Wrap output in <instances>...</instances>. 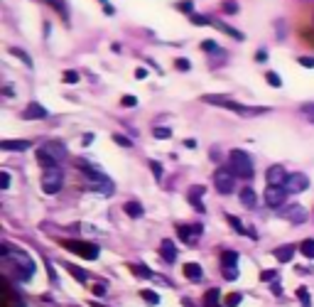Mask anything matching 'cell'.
<instances>
[{"instance_id": "cell-1", "label": "cell", "mask_w": 314, "mask_h": 307, "mask_svg": "<svg viewBox=\"0 0 314 307\" xmlns=\"http://www.w3.org/2000/svg\"><path fill=\"white\" fill-rule=\"evenodd\" d=\"M206 103H216V106H221V108H228V111H236L240 115H258V113H268L270 108H265V106H258V108H253V106H243L238 101H231V98L226 96H204Z\"/></svg>"}, {"instance_id": "cell-2", "label": "cell", "mask_w": 314, "mask_h": 307, "mask_svg": "<svg viewBox=\"0 0 314 307\" xmlns=\"http://www.w3.org/2000/svg\"><path fill=\"white\" fill-rule=\"evenodd\" d=\"M228 162H231V172H236V177H243V179L253 177V160L245 150H231Z\"/></svg>"}, {"instance_id": "cell-3", "label": "cell", "mask_w": 314, "mask_h": 307, "mask_svg": "<svg viewBox=\"0 0 314 307\" xmlns=\"http://www.w3.org/2000/svg\"><path fill=\"white\" fill-rule=\"evenodd\" d=\"M61 246L67 251H72L76 256L86 258V261H96L98 258V246L93 243H86V241H74V238H61Z\"/></svg>"}, {"instance_id": "cell-4", "label": "cell", "mask_w": 314, "mask_h": 307, "mask_svg": "<svg viewBox=\"0 0 314 307\" xmlns=\"http://www.w3.org/2000/svg\"><path fill=\"white\" fill-rule=\"evenodd\" d=\"M84 177L89 182L91 192H101V194H113V182L98 170H84Z\"/></svg>"}, {"instance_id": "cell-5", "label": "cell", "mask_w": 314, "mask_h": 307, "mask_svg": "<svg viewBox=\"0 0 314 307\" xmlns=\"http://www.w3.org/2000/svg\"><path fill=\"white\" fill-rule=\"evenodd\" d=\"M214 187L219 194H233L236 192V174L226 167H219L214 172Z\"/></svg>"}, {"instance_id": "cell-6", "label": "cell", "mask_w": 314, "mask_h": 307, "mask_svg": "<svg viewBox=\"0 0 314 307\" xmlns=\"http://www.w3.org/2000/svg\"><path fill=\"white\" fill-rule=\"evenodd\" d=\"M61 170L59 167H52V170H44V174H42V190L47 194H56L59 190H61Z\"/></svg>"}, {"instance_id": "cell-7", "label": "cell", "mask_w": 314, "mask_h": 307, "mask_svg": "<svg viewBox=\"0 0 314 307\" xmlns=\"http://www.w3.org/2000/svg\"><path fill=\"white\" fill-rule=\"evenodd\" d=\"M285 199H287V190L285 187H268V192H265V204L268 207L277 209V207L285 204Z\"/></svg>"}, {"instance_id": "cell-8", "label": "cell", "mask_w": 314, "mask_h": 307, "mask_svg": "<svg viewBox=\"0 0 314 307\" xmlns=\"http://www.w3.org/2000/svg\"><path fill=\"white\" fill-rule=\"evenodd\" d=\"M265 177H268V187H285L290 174H285V170H282L280 165H273V167L265 172Z\"/></svg>"}, {"instance_id": "cell-9", "label": "cell", "mask_w": 314, "mask_h": 307, "mask_svg": "<svg viewBox=\"0 0 314 307\" xmlns=\"http://www.w3.org/2000/svg\"><path fill=\"white\" fill-rule=\"evenodd\" d=\"M309 187V179H307V174H302V172H295V174H290L287 177V185H285V190L287 192H304Z\"/></svg>"}, {"instance_id": "cell-10", "label": "cell", "mask_w": 314, "mask_h": 307, "mask_svg": "<svg viewBox=\"0 0 314 307\" xmlns=\"http://www.w3.org/2000/svg\"><path fill=\"white\" fill-rule=\"evenodd\" d=\"M202 226H186V224H179L177 226V236L184 241V243H197L199 236H202Z\"/></svg>"}, {"instance_id": "cell-11", "label": "cell", "mask_w": 314, "mask_h": 307, "mask_svg": "<svg viewBox=\"0 0 314 307\" xmlns=\"http://www.w3.org/2000/svg\"><path fill=\"white\" fill-rule=\"evenodd\" d=\"M47 115H49V111H47L44 106H39V103H30V106L25 108L22 118H25V120H42V118H47Z\"/></svg>"}, {"instance_id": "cell-12", "label": "cell", "mask_w": 314, "mask_h": 307, "mask_svg": "<svg viewBox=\"0 0 314 307\" xmlns=\"http://www.w3.org/2000/svg\"><path fill=\"white\" fill-rule=\"evenodd\" d=\"M238 199L243 207H248V209H256V204H258V194L256 190H250V187H243L238 192Z\"/></svg>"}, {"instance_id": "cell-13", "label": "cell", "mask_w": 314, "mask_h": 307, "mask_svg": "<svg viewBox=\"0 0 314 307\" xmlns=\"http://www.w3.org/2000/svg\"><path fill=\"white\" fill-rule=\"evenodd\" d=\"M160 253H162V258H165L167 263H174V261H177V251H174V241H172V238H165V241L160 243Z\"/></svg>"}, {"instance_id": "cell-14", "label": "cell", "mask_w": 314, "mask_h": 307, "mask_svg": "<svg viewBox=\"0 0 314 307\" xmlns=\"http://www.w3.org/2000/svg\"><path fill=\"white\" fill-rule=\"evenodd\" d=\"M37 162L44 167V170H52V167H59V162H56V157L49 150H39L37 153Z\"/></svg>"}, {"instance_id": "cell-15", "label": "cell", "mask_w": 314, "mask_h": 307, "mask_svg": "<svg viewBox=\"0 0 314 307\" xmlns=\"http://www.w3.org/2000/svg\"><path fill=\"white\" fill-rule=\"evenodd\" d=\"M211 25H216L219 30H223V32L228 35V37H236V39H238V42H243V39H245V35H243V32H238L236 27H231V25H226V22H221V20H211Z\"/></svg>"}, {"instance_id": "cell-16", "label": "cell", "mask_w": 314, "mask_h": 307, "mask_svg": "<svg viewBox=\"0 0 314 307\" xmlns=\"http://www.w3.org/2000/svg\"><path fill=\"white\" fill-rule=\"evenodd\" d=\"M30 145H32L30 140H3L0 150H27Z\"/></svg>"}, {"instance_id": "cell-17", "label": "cell", "mask_w": 314, "mask_h": 307, "mask_svg": "<svg viewBox=\"0 0 314 307\" xmlns=\"http://www.w3.org/2000/svg\"><path fill=\"white\" fill-rule=\"evenodd\" d=\"M204 192H206V190H204L202 185H199V187H192V190H189V202H192V204L197 207V211H204V204H202Z\"/></svg>"}, {"instance_id": "cell-18", "label": "cell", "mask_w": 314, "mask_h": 307, "mask_svg": "<svg viewBox=\"0 0 314 307\" xmlns=\"http://www.w3.org/2000/svg\"><path fill=\"white\" fill-rule=\"evenodd\" d=\"M238 266V253L236 251H221V268H236Z\"/></svg>"}, {"instance_id": "cell-19", "label": "cell", "mask_w": 314, "mask_h": 307, "mask_svg": "<svg viewBox=\"0 0 314 307\" xmlns=\"http://www.w3.org/2000/svg\"><path fill=\"white\" fill-rule=\"evenodd\" d=\"M295 251H299V249H295V246H280V249L275 251V258L280 263H287V261H292Z\"/></svg>"}, {"instance_id": "cell-20", "label": "cell", "mask_w": 314, "mask_h": 307, "mask_svg": "<svg viewBox=\"0 0 314 307\" xmlns=\"http://www.w3.org/2000/svg\"><path fill=\"white\" fill-rule=\"evenodd\" d=\"M219 297H221V290H206V295H204V307H221L219 302Z\"/></svg>"}, {"instance_id": "cell-21", "label": "cell", "mask_w": 314, "mask_h": 307, "mask_svg": "<svg viewBox=\"0 0 314 307\" xmlns=\"http://www.w3.org/2000/svg\"><path fill=\"white\" fill-rule=\"evenodd\" d=\"M184 275L189 280H202L204 278L202 266H199V263H184Z\"/></svg>"}, {"instance_id": "cell-22", "label": "cell", "mask_w": 314, "mask_h": 307, "mask_svg": "<svg viewBox=\"0 0 314 307\" xmlns=\"http://www.w3.org/2000/svg\"><path fill=\"white\" fill-rule=\"evenodd\" d=\"M44 3H47V5H52L56 13L64 18V22H69V5H67L64 0H44Z\"/></svg>"}, {"instance_id": "cell-23", "label": "cell", "mask_w": 314, "mask_h": 307, "mask_svg": "<svg viewBox=\"0 0 314 307\" xmlns=\"http://www.w3.org/2000/svg\"><path fill=\"white\" fill-rule=\"evenodd\" d=\"M285 216H287L290 221H297V224H302V221L307 219V214H304V207H290V209L285 211Z\"/></svg>"}, {"instance_id": "cell-24", "label": "cell", "mask_w": 314, "mask_h": 307, "mask_svg": "<svg viewBox=\"0 0 314 307\" xmlns=\"http://www.w3.org/2000/svg\"><path fill=\"white\" fill-rule=\"evenodd\" d=\"M123 211L128 214L130 219H140V216H143V207H140L138 202H128V204L123 207Z\"/></svg>"}, {"instance_id": "cell-25", "label": "cell", "mask_w": 314, "mask_h": 307, "mask_svg": "<svg viewBox=\"0 0 314 307\" xmlns=\"http://www.w3.org/2000/svg\"><path fill=\"white\" fill-rule=\"evenodd\" d=\"M297 249L302 251V256H304V258H314V238H304Z\"/></svg>"}, {"instance_id": "cell-26", "label": "cell", "mask_w": 314, "mask_h": 307, "mask_svg": "<svg viewBox=\"0 0 314 307\" xmlns=\"http://www.w3.org/2000/svg\"><path fill=\"white\" fill-rule=\"evenodd\" d=\"M226 221H228L233 229L238 231V233H245V229H243V221H240V219H236L233 214H226Z\"/></svg>"}, {"instance_id": "cell-27", "label": "cell", "mask_w": 314, "mask_h": 307, "mask_svg": "<svg viewBox=\"0 0 314 307\" xmlns=\"http://www.w3.org/2000/svg\"><path fill=\"white\" fill-rule=\"evenodd\" d=\"M140 295H143V300H145L148 305H160V295H155V292H150V290H143Z\"/></svg>"}, {"instance_id": "cell-28", "label": "cell", "mask_w": 314, "mask_h": 307, "mask_svg": "<svg viewBox=\"0 0 314 307\" xmlns=\"http://www.w3.org/2000/svg\"><path fill=\"white\" fill-rule=\"evenodd\" d=\"M265 81H268V84H270V86H282V79L277 77L275 72H265Z\"/></svg>"}, {"instance_id": "cell-29", "label": "cell", "mask_w": 314, "mask_h": 307, "mask_svg": "<svg viewBox=\"0 0 314 307\" xmlns=\"http://www.w3.org/2000/svg\"><path fill=\"white\" fill-rule=\"evenodd\" d=\"M67 268L72 270V275H74L76 280H79V283H86V278H89V275H86V270H81V268H74V266H67Z\"/></svg>"}, {"instance_id": "cell-30", "label": "cell", "mask_w": 314, "mask_h": 307, "mask_svg": "<svg viewBox=\"0 0 314 307\" xmlns=\"http://www.w3.org/2000/svg\"><path fill=\"white\" fill-rule=\"evenodd\" d=\"M61 81H64V84H76V81H79V72H74V69L64 72V77H61Z\"/></svg>"}, {"instance_id": "cell-31", "label": "cell", "mask_w": 314, "mask_h": 307, "mask_svg": "<svg viewBox=\"0 0 314 307\" xmlns=\"http://www.w3.org/2000/svg\"><path fill=\"white\" fill-rule=\"evenodd\" d=\"M297 297H299L302 307H309V292H307V288H297Z\"/></svg>"}, {"instance_id": "cell-32", "label": "cell", "mask_w": 314, "mask_h": 307, "mask_svg": "<svg viewBox=\"0 0 314 307\" xmlns=\"http://www.w3.org/2000/svg\"><path fill=\"white\" fill-rule=\"evenodd\" d=\"M113 143H118V145H123V148H130V145H133V140H128L125 135H120V133L113 135Z\"/></svg>"}, {"instance_id": "cell-33", "label": "cell", "mask_w": 314, "mask_h": 307, "mask_svg": "<svg viewBox=\"0 0 314 307\" xmlns=\"http://www.w3.org/2000/svg\"><path fill=\"white\" fill-rule=\"evenodd\" d=\"M13 54H15V57H20L22 62H25V64H27V67H30V69H32V59L27 57V52H25V49H13Z\"/></svg>"}, {"instance_id": "cell-34", "label": "cell", "mask_w": 314, "mask_h": 307, "mask_svg": "<svg viewBox=\"0 0 314 307\" xmlns=\"http://www.w3.org/2000/svg\"><path fill=\"white\" fill-rule=\"evenodd\" d=\"M240 305V295L238 292H233V295H228L226 297V307H238Z\"/></svg>"}, {"instance_id": "cell-35", "label": "cell", "mask_w": 314, "mask_h": 307, "mask_svg": "<svg viewBox=\"0 0 314 307\" xmlns=\"http://www.w3.org/2000/svg\"><path fill=\"white\" fill-rule=\"evenodd\" d=\"M202 49L204 52H219V44L211 42V39H206V42H202Z\"/></svg>"}, {"instance_id": "cell-36", "label": "cell", "mask_w": 314, "mask_h": 307, "mask_svg": "<svg viewBox=\"0 0 314 307\" xmlns=\"http://www.w3.org/2000/svg\"><path fill=\"white\" fill-rule=\"evenodd\" d=\"M150 170H152V174H155L157 179H162V165H160V162L152 160V162H150Z\"/></svg>"}, {"instance_id": "cell-37", "label": "cell", "mask_w": 314, "mask_h": 307, "mask_svg": "<svg viewBox=\"0 0 314 307\" xmlns=\"http://www.w3.org/2000/svg\"><path fill=\"white\" fill-rule=\"evenodd\" d=\"M120 106L133 108V106H138V98H135V96H123V98H120Z\"/></svg>"}, {"instance_id": "cell-38", "label": "cell", "mask_w": 314, "mask_h": 307, "mask_svg": "<svg viewBox=\"0 0 314 307\" xmlns=\"http://www.w3.org/2000/svg\"><path fill=\"white\" fill-rule=\"evenodd\" d=\"M223 278L226 280H236L238 278V268H223Z\"/></svg>"}, {"instance_id": "cell-39", "label": "cell", "mask_w": 314, "mask_h": 307, "mask_svg": "<svg viewBox=\"0 0 314 307\" xmlns=\"http://www.w3.org/2000/svg\"><path fill=\"white\" fill-rule=\"evenodd\" d=\"M189 20H192L194 25H209V22H211L209 18H204V15H197V13H194V15H189Z\"/></svg>"}, {"instance_id": "cell-40", "label": "cell", "mask_w": 314, "mask_h": 307, "mask_svg": "<svg viewBox=\"0 0 314 307\" xmlns=\"http://www.w3.org/2000/svg\"><path fill=\"white\" fill-rule=\"evenodd\" d=\"M169 135H172L169 128H155V138H160V140H167Z\"/></svg>"}, {"instance_id": "cell-41", "label": "cell", "mask_w": 314, "mask_h": 307, "mask_svg": "<svg viewBox=\"0 0 314 307\" xmlns=\"http://www.w3.org/2000/svg\"><path fill=\"white\" fill-rule=\"evenodd\" d=\"M177 8H179V10H184L186 15H194V10H192V0H184V3H177Z\"/></svg>"}, {"instance_id": "cell-42", "label": "cell", "mask_w": 314, "mask_h": 307, "mask_svg": "<svg viewBox=\"0 0 314 307\" xmlns=\"http://www.w3.org/2000/svg\"><path fill=\"white\" fill-rule=\"evenodd\" d=\"M174 67L182 69V72H189V69H192V64H189L186 59H174Z\"/></svg>"}, {"instance_id": "cell-43", "label": "cell", "mask_w": 314, "mask_h": 307, "mask_svg": "<svg viewBox=\"0 0 314 307\" xmlns=\"http://www.w3.org/2000/svg\"><path fill=\"white\" fill-rule=\"evenodd\" d=\"M8 187H10V174L0 172V190H8Z\"/></svg>"}, {"instance_id": "cell-44", "label": "cell", "mask_w": 314, "mask_h": 307, "mask_svg": "<svg viewBox=\"0 0 314 307\" xmlns=\"http://www.w3.org/2000/svg\"><path fill=\"white\" fill-rule=\"evenodd\" d=\"M302 67H307V69H314V57H299L297 59Z\"/></svg>"}, {"instance_id": "cell-45", "label": "cell", "mask_w": 314, "mask_h": 307, "mask_svg": "<svg viewBox=\"0 0 314 307\" xmlns=\"http://www.w3.org/2000/svg\"><path fill=\"white\" fill-rule=\"evenodd\" d=\"M135 273L143 275V278H152V273L148 270V266H135Z\"/></svg>"}, {"instance_id": "cell-46", "label": "cell", "mask_w": 314, "mask_h": 307, "mask_svg": "<svg viewBox=\"0 0 314 307\" xmlns=\"http://www.w3.org/2000/svg\"><path fill=\"white\" fill-rule=\"evenodd\" d=\"M302 111H307V118L314 123V106L312 103H307V106H302Z\"/></svg>"}, {"instance_id": "cell-47", "label": "cell", "mask_w": 314, "mask_h": 307, "mask_svg": "<svg viewBox=\"0 0 314 307\" xmlns=\"http://www.w3.org/2000/svg\"><path fill=\"white\" fill-rule=\"evenodd\" d=\"M223 10H226V13H236V10H238V5L228 0V3H223Z\"/></svg>"}, {"instance_id": "cell-48", "label": "cell", "mask_w": 314, "mask_h": 307, "mask_svg": "<svg viewBox=\"0 0 314 307\" xmlns=\"http://www.w3.org/2000/svg\"><path fill=\"white\" fill-rule=\"evenodd\" d=\"M260 278H263V280H273V278H277V273H275V270H265Z\"/></svg>"}, {"instance_id": "cell-49", "label": "cell", "mask_w": 314, "mask_h": 307, "mask_svg": "<svg viewBox=\"0 0 314 307\" xmlns=\"http://www.w3.org/2000/svg\"><path fill=\"white\" fill-rule=\"evenodd\" d=\"M93 295H106V285H93Z\"/></svg>"}, {"instance_id": "cell-50", "label": "cell", "mask_w": 314, "mask_h": 307, "mask_svg": "<svg viewBox=\"0 0 314 307\" xmlns=\"http://www.w3.org/2000/svg\"><path fill=\"white\" fill-rule=\"evenodd\" d=\"M256 59H258V62H265V59H268V52H265V49H260L258 54H256Z\"/></svg>"}, {"instance_id": "cell-51", "label": "cell", "mask_w": 314, "mask_h": 307, "mask_svg": "<svg viewBox=\"0 0 314 307\" xmlns=\"http://www.w3.org/2000/svg\"><path fill=\"white\" fill-rule=\"evenodd\" d=\"M145 77H148L145 69H135V79H145Z\"/></svg>"}, {"instance_id": "cell-52", "label": "cell", "mask_w": 314, "mask_h": 307, "mask_svg": "<svg viewBox=\"0 0 314 307\" xmlns=\"http://www.w3.org/2000/svg\"><path fill=\"white\" fill-rule=\"evenodd\" d=\"M93 143V133H86L84 135V145H91Z\"/></svg>"}, {"instance_id": "cell-53", "label": "cell", "mask_w": 314, "mask_h": 307, "mask_svg": "<svg viewBox=\"0 0 314 307\" xmlns=\"http://www.w3.org/2000/svg\"><path fill=\"white\" fill-rule=\"evenodd\" d=\"M211 160H214V162H216V160H221V155H219V150H216V148L211 150Z\"/></svg>"}, {"instance_id": "cell-54", "label": "cell", "mask_w": 314, "mask_h": 307, "mask_svg": "<svg viewBox=\"0 0 314 307\" xmlns=\"http://www.w3.org/2000/svg\"><path fill=\"white\" fill-rule=\"evenodd\" d=\"M101 3H103V5H108V3H106V0H101Z\"/></svg>"}]
</instances>
